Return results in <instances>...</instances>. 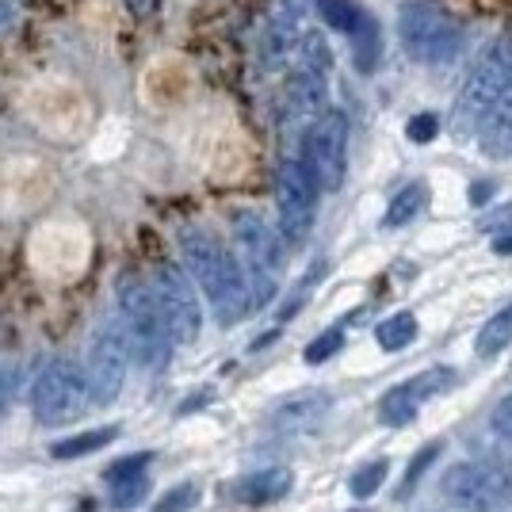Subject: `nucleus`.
I'll return each mask as SVG.
<instances>
[{
    "label": "nucleus",
    "mask_w": 512,
    "mask_h": 512,
    "mask_svg": "<svg viewBox=\"0 0 512 512\" xmlns=\"http://www.w3.org/2000/svg\"><path fill=\"white\" fill-rule=\"evenodd\" d=\"M180 256L192 283L207 295L214 306V318L222 325H234L249 314V287H245V268L211 230L203 226H184L180 234Z\"/></svg>",
    "instance_id": "nucleus-1"
},
{
    "label": "nucleus",
    "mask_w": 512,
    "mask_h": 512,
    "mask_svg": "<svg viewBox=\"0 0 512 512\" xmlns=\"http://www.w3.org/2000/svg\"><path fill=\"white\" fill-rule=\"evenodd\" d=\"M115 306H119V325L127 333L130 356L142 363V367H165L172 352V337L165 329V318L157 310L153 299V287L134 272H123L115 279Z\"/></svg>",
    "instance_id": "nucleus-2"
},
{
    "label": "nucleus",
    "mask_w": 512,
    "mask_h": 512,
    "mask_svg": "<svg viewBox=\"0 0 512 512\" xmlns=\"http://www.w3.org/2000/svg\"><path fill=\"white\" fill-rule=\"evenodd\" d=\"M88 406H92V394H88L85 367L69 356L50 360L31 383V409L43 428L73 425L77 417H85Z\"/></svg>",
    "instance_id": "nucleus-3"
},
{
    "label": "nucleus",
    "mask_w": 512,
    "mask_h": 512,
    "mask_svg": "<svg viewBox=\"0 0 512 512\" xmlns=\"http://www.w3.org/2000/svg\"><path fill=\"white\" fill-rule=\"evenodd\" d=\"M398 39L421 65H451L463 54V27L432 0H409L398 12Z\"/></svg>",
    "instance_id": "nucleus-4"
},
{
    "label": "nucleus",
    "mask_w": 512,
    "mask_h": 512,
    "mask_svg": "<svg viewBox=\"0 0 512 512\" xmlns=\"http://www.w3.org/2000/svg\"><path fill=\"white\" fill-rule=\"evenodd\" d=\"M302 165L325 192H337L348 172V115L337 107H325L302 134Z\"/></svg>",
    "instance_id": "nucleus-5"
},
{
    "label": "nucleus",
    "mask_w": 512,
    "mask_h": 512,
    "mask_svg": "<svg viewBox=\"0 0 512 512\" xmlns=\"http://www.w3.org/2000/svg\"><path fill=\"white\" fill-rule=\"evenodd\" d=\"M127 367H130V344L119 321H100L96 333L88 337V360H85V379L88 394L96 406H111L123 386H127Z\"/></svg>",
    "instance_id": "nucleus-6"
},
{
    "label": "nucleus",
    "mask_w": 512,
    "mask_h": 512,
    "mask_svg": "<svg viewBox=\"0 0 512 512\" xmlns=\"http://www.w3.org/2000/svg\"><path fill=\"white\" fill-rule=\"evenodd\" d=\"M509 77H512V43L509 39H505V43L497 39V43L482 54L478 69L470 73V81L463 85L459 100H455V127H459V134L482 127V119L490 115V107L497 104V96L505 92Z\"/></svg>",
    "instance_id": "nucleus-7"
},
{
    "label": "nucleus",
    "mask_w": 512,
    "mask_h": 512,
    "mask_svg": "<svg viewBox=\"0 0 512 512\" xmlns=\"http://www.w3.org/2000/svg\"><path fill=\"white\" fill-rule=\"evenodd\" d=\"M157 310L165 318L172 344H195L203 333V306L195 295L192 276L180 264H157V272L150 279Z\"/></svg>",
    "instance_id": "nucleus-8"
},
{
    "label": "nucleus",
    "mask_w": 512,
    "mask_h": 512,
    "mask_svg": "<svg viewBox=\"0 0 512 512\" xmlns=\"http://www.w3.org/2000/svg\"><path fill=\"white\" fill-rule=\"evenodd\" d=\"M276 207H279V237L287 245H302L314 230L318 214V184L306 172L299 157L279 161L276 169Z\"/></svg>",
    "instance_id": "nucleus-9"
},
{
    "label": "nucleus",
    "mask_w": 512,
    "mask_h": 512,
    "mask_svg": "<svg viewBox=\"0 0 512 512\" xmlns=\"http://www.w3.org/2000/svg\"><path fill=\"white\" fill-rule=\"evenodd\" d=\"M440 490L451 505L459 509H474V512H490L501 509L505 501H512L509 482L501 478V470L493 467L490 459L486 463H455V467L444 474Z\"/></svg>",
    "instance_id": "nucleus-10"
},
{
    "label": "nucleus",
    "mask_w": 512,
    "mask_h": 512,
    "mask_svg": "<svg viewBox=\"0 0 512 512\" xmlns=\"http://www.w3.org/2000/svg\"><path fill=\"white\" fill-rule=\"evenodd\" d=\"M455 383H459V375H455L451 367H428L417 379L386 390L383 398H379V421L390 428L409 425V421L421 413V402L436 398V394H448Z\"/></svg>",
    "instance_id": "nucleus-11"
},
{
    "label": "nucleus",
    "mask_w": 512,
    "mask_h": 512,
    "mask_svg": "<svg viewBox=\"0 0 512 512\" xmlns=\"http://www.w3.org/2000/svg\"><path fill=\"white\" fill-rule=\"evenodd\" d=\"M234 241L245 256V272H268L276 276L283 268V237L253 211L234 214Z\"/></svg>",
    "instance_id": "nucleus-12"
},
{
    "label": "nucleus",
    "mask_w": 512,
    "mask_h": 512,
    "mask_svg": "<svg viewBox=\"0 0 512 512\" xmlns=\"http://www.w3.org/2000/svg\"><path fill=\"white\" fill-rule=\"evenodd\" d=\"M325 77L329 73L306 69V65H299L291 73V81H287V127L295 130V134H306V127L325 111V100H329Z\"/></svg>",
    "instance_id": "nucleus-13"
},
{
    "label": "nucleus",
    "mask_w": 512,
    "mask_h": 512,
    "mask_svg": "<svg viewBox=\"0 0 512 512\" xmlns=\"http://www.w3.org/2000/svg\"><path fill=\"white\" fill-rule=\"evenodd\" d=\"M329 413V394L325 390H299L291 398H283L276 409H272V425L279 432H306L314 428Z\"/></svg>",
    "instance_id": "nucleus-14"
},
{
    "label": "nucleus",
    "mask_w": 512,
    "mask_h": 512,
    "mask_svg": "<svg viewBox=\"0 0 512 512\" xmlns=\"http://www.w3.org/2000/svg\"><path fill=\"white\" fill-rule=\"evenodd\" d=\"M295 39H299V16H295L291 8L279 4L276 16L268 20L264 35H260V62H264L268 73H276V69L287 65V54H291Z\"/></svg>",
    "instance_id": "nucleus-15"
},
{
    "label": "nucleus",
    "mask_w": 512,
    "mask_h": 512,
    "mask_svg": "<svg viewBox=\"0 0 512 512\" xmlns=\"http://www.w3.org/2000/svg\"><path fill=\"white\" fill-rule=\"evenodd\" d=\"M295 486V474L287 467H268V470H253L245 474L234 486V497L241 505H276L283 501Z\"/></svg>",
    "instance_id": "nucleus-16"
},
{
    "label": "nucleus",
    "mask_w": 512,
    "mask_h": 512,
    "mask_svg": "<svg viewBox=\"0 0 512 512\" xmlns=\"http://www.w3.org/2000/svg\"><path fill=\"white\" fill-rule=\"evenodd\" d=\"M478 134H482V150L490 153V157H501L512 146V77L505 92L497 96V104L490 107V115L482 119Z\"/></svg>",
    "instance_id": "nucleus-17"
},
{
    "label": "nucleus",
    "mask_w": 512,
    "mask_h": 512,
    "mask_svg": "<svg viewBox=\"0 0 512 512\" xmlns=\"http://www.w3.org/2000/svg\"><path fill=\"white\" fill-rule=\"evenodd\" d=\"M425 203H428V188L421 184V180H413V184H406L402 192L390 199L383 226H386V230H402V226H409L417 214L425 211Z\"/></svg>",
    "instance_id": "nucleus-18"
},
{
    "label": "nucleus",
    "mask_w": 512,
    "mask_h": 512,
    "mask_svg": "<svg viewBox=\"0 0 512 512\" xmlns=\"http://www.w3.org/2000/svg\"><path fill=\"white\" fill-rule=\"evenodd\" d=\"M119 436V425H104V428H88V432H77L69 440H58L50 455L54 459H81V455H92V451H104L111 440Z\"/></svg>",
    "instance_id": "nucleus-19"
},
{
    "label": "nucleus",
    "mask_w": 512,
    "mask_h": 512,
    "mask_svg": "<svg viewBox=\"0 0 512 512\" xmlns=\"http://www.w3.org/2000/svg\"><path fill=\"white\" fill-rule=\"evenodd\" d=\"M375 341L383 352H402L409 344L417 341V318L409 314V310H398V314H390L375 325Z\"/></svg>",
    "instance_id": "nucleus-20"
},
{
    "label": "nucleus",
    "mask_w": 512,
    "mask_h": 512,
    "mask_svg": "<svg viewBox=\"0 0 512 512\" xmlns=\"http://www.w3.org/2000/svg\"><path fill=\"white\" fill-rule=\"evenodd\" d=\"M509 344H512V302L501 306V310L482 325V333H478V356H482V360H493V356H501V348H509Z\"/></svg>",
    "instance_id": "nucleus-21"
},
{
    "label": "nucleus",
    "mask_w": 512,
    "mask_h": 512,
    "mask_svg": "<svg viewBox=\"0 0 512 512\" xmlns=\"http://www.w3.org/2000/svg\"><path fill=\"white\" fill-rule=\"evenodd\" d=\"M314 8H318L321 23L329 27V31H341V35H356L363 23V12L356 8V0H314Z\"/></svg>",
    "instance_id": "nucleus-22"
},
{
    "label": "nucleus",
    "mask_w": 512,
    "mask_h": 512,
    "mask_svg": "<svg viewBox=\"0 0 512 512\" xmlns=\"http://www.w3.org/2000/svg\"><path fill=\"white\" fill-rule=\"evenodd\" d=\"M299 65L318 69V73H329V69H333V54H329V43H325L321 31H306L299 39Z\"/></svg>",
    "instance_id": "nucleus-23"
},
{
    "label": "nucleus",
    "mask_w": 512,
    "mask_h": 512,
    "mask_svg": "<svg viewBox=\"0 0 512 512\" xmlns=\"http://www.w3.org/2000/svg\"><path fill=\"white\" fill-rule=\"evenodd\" d=\"M386 470H390V463L386 459H375V463H363L352 478H348V490H352V497H371V493H379V486L386 482Z\"/></svg>",
    "instance_id": "nucleus-24"
},
{
    "label": "nucleus",
    "mask_w": 512,
    "mask_h": 512,
    "mask_svg": "<svg viewBox=\"0 0 512 512\" xmlns=\"http://www.w3.org/2000/svg\"><path fill=\"white\" fill-rule=\"evenodd\" d=\"M321 276H325V260H318V264H310V272H306V276H302L299 283H295L291 299H287L283 306H279V321H291L295 314H299L302 302L310 299V291H314V283H318Z\"/></svg>",
    "instance_id": "nucleus-25"
},
{
    "label": "nucleus",
    "mask_w": 512,
    "mask_h": 512,
    "mask_svg": "<svg viewBox=\"0 0 512 512\" xmlns=\"http://www.w3.org/2000/svg\"><path fill=\"white\" fill-rule=\"evenodd\" d=\"M352 43H356V65H360V73H371L375 62H379V35H375V23L363 16L360 31L352 35Z\"/></svg>",
    "instance_id": "nucleus-26"
},
{
    "label": "nucleus",
    "mask_w": 512,
    "mask_h": 512,
    "mask_svg": "<svg viewBox=\"0 0 512 512\" xmlns=\"http://www.w3.org/2000/svg\"><path fill=\"white\" fill-rule=\"evenodd\" d=\"M146 493H150V478H146V474H134V478H123V482H111L115 509H134V505H142Z\"/></svg>",
    "instance_id": "nucleus-27"
},
{
    "label": "nucleus",
    "mask_w": 512,
    "mask_h": 512,
    "mask_svg": "<svg viewBox=\"0 0 512 512\" xmlns=\"http://www.w3.org/2000/svg\"><path fill=\"white\" fill-rule=\"evenodd\" d=\"M341 348H344V329H325L321 337H314V341L306 344L302 360H306V363H325V360H333Z\"/></svg>",
    "instance_id": "nucleus-28"
},
{
    "label": "nucleus",
    "mask_w": 512,
    "mask_h": 512,
    "mask_svg": "<svg viewBox=\"0 0 512 512\" xmlns=\"http://www.w3.org/2000/svg\"><path fill=\"white\" fill-rule=\"evenodd\" d=\"M199 505V486L195 482H180V486H172L157 505H153V512H188Z\"/></svg>",
    "instance_id": "nucleus-29"
},
{
    "label": "nucleus",
    "mask_w": 512,
    "mask_h": 512,
    "mask_svg": "<svg viewBox=\"0 0 512 512\" xmlns=\"http://www.w3.org/2000/svg\"><path fill=\"white\" fill-rule=\"evenodd\" d=\"M440 451H444V444H440V440H432V444H428V448H421V451H417V459H413V463H409V470H406V482H402V490H398V497H406V493L413 490V486H417V482H421V478H425V470L432 467V463H436V459H440Z\"/></svg>",
    "instance_id": "nucleus-30"
},
{
    "label": "nucleus",
    "mask_w": 512,
    "mask_h": 512,
    "mask_svg": "<svg viewBox=\"0 0 512 512\" xmlns=\"http://www.w3.org/2000/svg\"><path fill=\"white\" fill-rule=\"evenodd\" d=\"M153 463L150 451H134V455H123V459H115L111 467H107V482H123V478H134V474H146V467Z\"/></svg>",
    "instance_id": "nucleus-31"
},
{
    "label": "nucleus",
    "mask_w": 512,
    "mask_h": 512,
    "mask_svg": "<svg viewBox=\"0 0 512 512\" xmlns=\"http://www.w3.org/2000/svg\"><path fill=\"white\" fill-rule=\"evenodd\" d=\"M406 134H409V142H432L436 134H440V115H432V111H421V115H413L409 119V127H406Z\"/></svg>",
    "instance_id": "nucleus-32"
},
{
    "label": "nucleus",
    "mask_w": 512,
    "mask_h": 512,
    "mask_svg": "<svg viewBox=\"0 0 512 512\" xmlns=\"http://www.w3.org/2000/svg\"><path fill=\"white\" fill-rule=\"evenodd\" d=\"M490 425H493V432H497V436L512 448V398H505V402H497V406H493Z\"/></svg>",
    "instance_id": "nucleus-33"
},
{
    "label": "nucleus",
    "mask_w": 512,
    "mask_h": 512,
    "mask_svg": "<svg viewBox=\"0 0 512 512\" xmlns=\"http://www.w3.org/2000/svg\"><path fill=\"white\" fill-rule=\"evenodd\" d=\"M16 383H20V371L8 367V363H0V417L8 413L12 398H16Z\"/></svg>",
    "instance_id": "nucleus-34"
},
{
    "label": "nucleus",
    "mask_w": 512,
    "mask_h": 512,
    "mask_svg": "<svg viewBox=\"0 0 512 512\" xmlns=\"http://www.w3.org/2000/svg\"><path fill=\"white\" fill-rule=\"evenodd\" d=\"M482 230H490V234L512 230V203H501V207H493V211L482 218Z\"/></svg>",
    "instance_id": "nucleus-35"
},
{
    "label": "nucleus",
    "mask_w": 512,
    "mask_h": 512,
    "mask_svg": "<svg viewBox=\"0 0 512 512\" xmlns=\"http://www.w3.org/2000/svg\"><path fill=\"white\" fill-rule=\"evenodd\" d=\"M493 253L497 256H512V230H501L493 237Z\"/></svg>",
    "instance_id": "nucleus-36"
},
{
    "label": "nucleus",
    "mask_w": 512,
    "mask_h": 512,
    "mask_svg": "<svg viewBox=\"0 0 512 512\" xmlns=\"http://www.w3.org/2000/svg\"><path fill=\"white\" fill-rule=\"evenodd\" d=\"M490 184H474V188H470V203H486V199H490Z\"/></svg>",
    "instance_id": "nucleus-37"
},
{
    "label": "nucleus",
    "mask_w": 512,
    "mask_h": 512,
    "mask_svg": "<svg viewBox=\"0 0 512 512\" xmlns=\"http://www.w3.org/2000/svg\"><path fill=\"white\" fill-rule=\"evenodd\" d=\"M12 23V0H0V27Z\"/></svg>",
    "instance_id": "nucleus-38"
},
{
    "label": "nucleus",
    "mask_w": 512,
    "mask_h": 512,
    "mask_svg": "<svg viewBox=\"0 0 512 512\" xmlns=\"http://www.w3.org/2000/svg\"><path fill=\"white\" fill-rule=\"evenodd\" d=\"M279 4H283V8H291V12H295V16H299L302 8H306V0H279Z\"/></svg>",
    "instance_id": "nucleus-39"
},
{
    "label": "nucleus",
    "mask_w": 512,
    "mask_h": 512,
    "mask_svg": "<svg viewBox=\"0 0 512 512\" xmlns=\"http://www.w3.org/2000/svg\"><path fill=\"white\" fill-rule=\"evenodd\" d=\"M352 512H363V509H352Z\"/></svg>",
    "instance_id": "nucleus-40"
}]
</instances>
